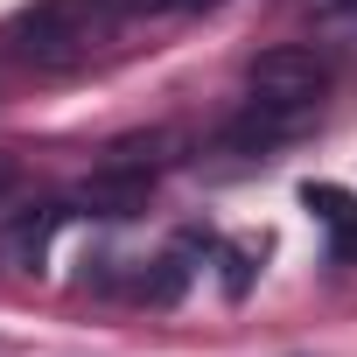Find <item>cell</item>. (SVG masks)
<instances>
[{"label":"cell","instance_id":"cell-8","mask_svg":"<svg viewBox=\"0 0 357 357\" xmlns=\"http://www.w3.org/2000/svg\"><path fill=\"white\" fill-rule=\"evenodd\" d=\"M126 15H204V8H225V0H119Z\"/></svg>","mask_w":357,"mask_h":357},{"label":"cell","instance_id":"cell-6","mask_svg":"<svg viewBox=\"0 0 357 357\" xmlns=\"http://www.w3.org/2000/svg\"><path fill=\"white\" fill-rule=\"evenodd\" d=\"M301 204H308V211H315L329 231H343V225L357 218V197H343L336 183H308V190H301Z\"/></svg>","mask_w":357,"mask_h":357},{"label":"cell","instance_id":"cell-10","mask_svg":"<svg viewBox=\"0 0 357 357\" xmlns=\"http://www.w3.org/2000/svg\"><path fill=\"white\" fill-rule=\"evenodd\" d=\"M8 190H15V161L0 154V197H8Z\"/></svg>","mask_w":357,"mask_h":357},{"label":"cell","instance_id":"cell-11","mask_svg":"<svg viewBox=\"0 0 357 357\" xmlns=\"http://www.w3.org/2000/svg\"><path fill=\"white\" fill-rule=\"evenodd\" d=\"M343 8H357V0H343Z\"/></svg>","mask_w":357,"mask_h":357},{"label":"cell","instance_id":"cell-1","mask_svg":"<svg viewBox=\"0 0 357 357\" xmlns=\"http://www.w3.org/2000/svg\"><path fill=\"white\" fill-rule=\"evenodd\" d=\"M119 22H126L119 0H36L0 29V50L36 70H63V63H84L98 43H112Z\"/></svg>","mask_w":357,"mask_h":357},{"label":"cell","instance_id":"cell-7","mask_svg":"<svg viewBox=\"0 0 357 357\" xmlns=\"http://www.w3.org/2000/svg\"><path fill=\"white\" fill-rule=\"evenodd\" d=\"M266 259V238H238L231 252H225V294H245L252 287V266Z\"/></svg>","mask_w":357,"mask_h":357},{"label":"cell","instance_id":"cell-4","mask_svg":"<svg viewBox=\"0 0 357 357\" xmlns=\"http://www.w3.org/2000/svg\"><path fill=\"white\" fill-rule=\"evenodd\" d=\"M56 225H63V204H36V211L8 218L0 225V273H43Z\"/></svg>","mask_w":357,"mask_h":357},{"label":"cell","instance_id":"cell-3","mask_svg":"<svg viewBox=\"0 0 357 357\" xmlns=\"http://www.w3.org/2000/svg\"><path fill=\"white\" fill-rule=\"evenodd\" d=\"M147 190H154V168H133V161H105L91 183H77V211L84 218H133L147 211Z\"/></svg>","mask_w":357,"mask_h":357},{"label":"cell","instance_id":"cell-5","mask_svg":"<svg viewBox=\"0 0 357 357\" xmlns=\"http://www.w3.org/2000/svg\"><path fill=\"white\" fill-rule=\"evenodd\" d=\"M183 287H190V266H183V252H161L140 280H133V294L147 301V308H168V301H183Z\"/></svg>","mask_w":357,"mask_h":357},{"label":"cell","instance_id":"cell-9","mask_svg":"<svg viewBox=\"0 0 357 357\" xmlns=\"http://www.w3.org/2000/svg\"><path fill=\"white\" fill-rule=\"evenodd\" d=\"M336 259H357V218H350V225L336 231Z\"/></svg>","mask_w":357,"mask_h":357},{"label":"cell","instance_id":"cell-2","mask_svg":"<svg viewBox=\"0 0 357 357\" xmlns=\"http://www.w3.org/2000/svg\"><path fill=\"white\" fill-rule=\"evenodd\" d=\"M245 84H252V105H273V112H301V119H308V112L322 105V91H329V70H322L315 50L280 43V50L252 56Z\"/></svg>","mask_w":357,"mask_h":357}]
</instances>
